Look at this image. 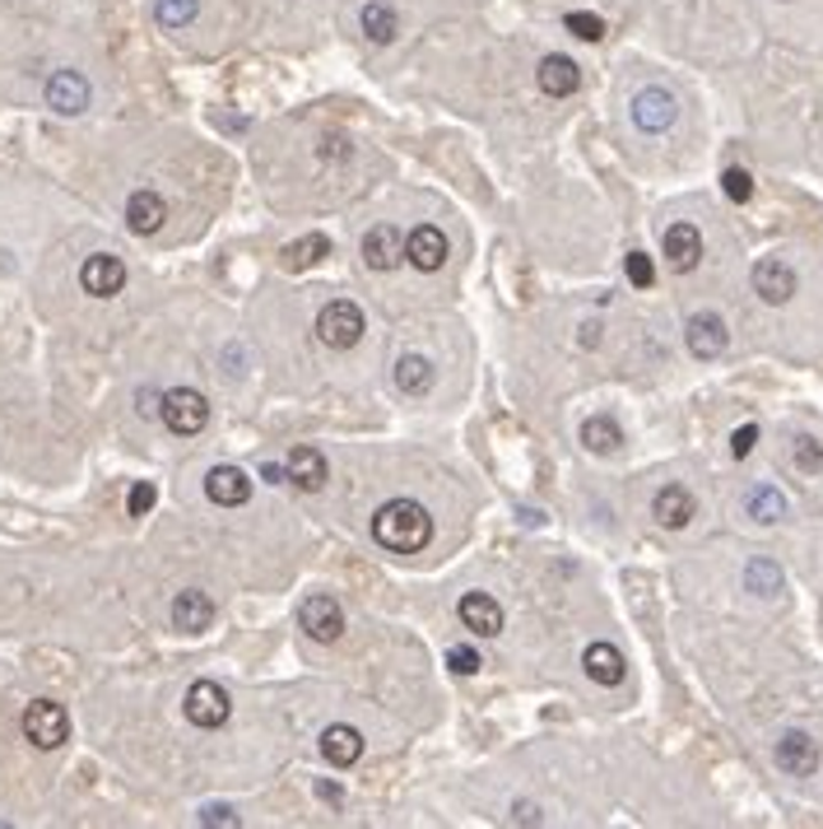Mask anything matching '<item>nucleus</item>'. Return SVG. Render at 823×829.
Here are the masks:
<instances>
[{
	"label": "nucleus",
	"mask_w": 823,
	"mask_h": 829,
	"mask_svg": "<svg viewBox=\"0 0 823 829\" xmlns=\"http://www.w3.org/2000/svg\"><path fill=\"white\" fill-rule=\"evenodd\" d=\"M373 541L391 555H419L433 541V517L414 498H391L373 513Z\"/></svg>",
	"instance_id": "1"
},
{
	"label": "nucleus",
	"mask_w": 823,
	"mask_h": 829,
	"mask_svg": "<svg viewBox=\"0 0 823 829\" xmlns=\"http://www.w3.org/2000/svg\"><path fill=\"white\" fill-rule=\"evenodd\" d=\"M24 736L38 750H57V746H65V741H70V713L57 699H33L24 708Z\"/></svg>",
	"instance_id": "2"
},
{
	"label": "nucleus",
	"mask_w": 823,
	"mask_h": 829,
	"mask_svg": "<svg viewBox=\"0 0 823 829\" xmlns=\"http://www.w3.org/2000/svg\"><path fill=\"white\" fill-rule=\"evenodd\" d=\"M317 336H322V345H330V350H354L359 336H363V308L349 303V299L326 303L317 313Z\"/></svg>",
	"instance_id": "3"
},
{
	"label": "nucleus",
	"mask_w": 823,
	"mask_h": 829,
	"mask_svg": "<svg viewBox=\"0 0 823 829\" xmlns=\"http://www.w3.org/2000/svg\"><path fill=\"white\" fill-rule=\"evenodd\" d=\"M159 414H164V424L172 429V434H201V429L209 424V401L201 392H191V387H172L164 392V401H159Z\"/></svg>",
	"instance_id": "4"
},
{
	"label": "nucleus",
	"mask_w": 823,
	"mask_h": 829,
	"mask_svg": "<svg viewBox=\"0 0 823 829\" xmlns=\"http://www.w3.org/2000/svg\"><path fill=\"white\" fill-rule=\"evenodd\" d=\"M186 718L196 722L201 732H215L223 728V722L233 718V699H229V689H223L219 681H196L186 689Z\"/></svg>",
	"instance_id": "5"
},
{
	"label": "nucleus",
	"mask_w": 823,
	"mask_h": 829,
	"mask_svg": "<svg viewBox=\"0 0 823 829\" xmlns=\"http://www.w3.org/2000/svg\"><path fill=\"white\" fill-rule=\"evenodd\" d=\"M298 625H303L317 644H336V638L344 634V611H340V601L336 597H326V592H312L303 606H298Z\"/></svg>",
	"instance_id": "6"
},
{
	"label": "nucleus",
	"mask_w": 823,
	"mask_h": 829,
	"mask_svg": "<svg viewBox=\"0 0 823 829\" xmlns=\"http://www.w3.org/2000/svg\"><path fill=\"white\" fill-rule=\"evenodd\" d=\"M447 256H451V243H447V233L437 229V224H419V229L406 233V262L414 271L433 275V271L447 266Z\"/></svg>",
	"instance_id": "7"
},
{
	"label": "nucleus",
	"mask_w": 823,
	"mask_h": 829,
	"mask_svg": "<svg viewBox=\"0 0 823 829\" xmlns=\"http://www.w3.org/2000/svg\"><path fill=\"white\" fill-rule=\"evenodd\" d=\"M749 285H754L763 303L782 308L796 293V271H791V262H782V256H763V262H754V271H749Z\"/></svg>",
	"instance_id": "8"
},
{
	"label": "nucleus",
	"mask_w": 823,
	"mask_h": 829,
	"mask_svg": "<svg viewBox=\"0 0 823 829\" xmlns=\"http://www.w3.org/2000/svg\"><path fill=\"white\" fill-rule=\"evenodd\" d=\"M675 117H679L675 94H670V89H661V84H646V89L633 98V122H638V131H646V135L670 131V127H675Z\"/></svg>",
	"instance_id": "9"
},
{
	"label": "nucleus",
	"mask_w": 823,
	"mask_h": 829,
	"mask_svg": "<svg viewBox=\"0 0 823 829\" xmlns=\"http://www.w3.org/2000/svg\"><path fill=\"white\" fill-rule=\"evenodd\" d=\"M121 285H126V262L112 252H98L80 266V289L94 293V299H117Z\"/></svg>",
	"instance_id": "10"
},
{
	"label": "nucleus",
	"mask_w": 823,
	"mask_h": 829,
	"mask_svg": "<svg viewBox=\"0 0 823 829\" xmlns=\"http://www.w3.org/2000/svg\"><path fill=\"white\" fill-rule=\"evenodd\" d=\"M363 262H367V271H396L406 262V233H400L396 224H373L363 238Z\"/></svg>",
	"instance_id": "11"
},
{
	"label": "nucleus",
	"mask_w": 823,
	"mask_h": 829,
	"mask_svg": "<svg viewBox=\"0 0 823 829\" xmlns=\"http://www.w3.org/2000/svg\"><path fill=\"white\" fill-rule=\"evenodd\" d=\"M685 345H689L693 359H722L726 345H730V332L716 313H693L685 326Z\"/></svg>",
	"instance_id": "12"
},
{
	"label": "nucleus",
	"mask_w": 823,
	"mask_h": 829,
	"mask_svg": "<svg viewBox=\"0 0 823 829\" xmlns=\"http://www.w3.org/2000/svg\"><path fill=\"white\" fill-rule=\"evenodd\" d=\"M535 84H540V94L545 98H572L577 89H582V65H577L572 57L549 51V57L535 65Z\"/></svg>",
	"instance_id": "13"
},
{
	"label": "nucleus",
	"mask_w": 823,
	"mask_h": 829,
	"mask_svg": "<svg viewBox=\"0 0 823 829\" xmlns=\"http://www.w3.org/2000/svg\"><path fill=\"white\" fill-rule=\"evenodd\" d=\"M661 248H665V262H670V271H679V275L698 271V262H703V233H698L693 224H685V219L665 229Z\"/></svg>",
	"instance_id": "14"
},
{
	"label": "nucleus",
	"mask_w": 823,
	"mask_h": 829,
	"mask_svg": "<svg viewBox=\"0 0 823 829\" xmlns=\"http://www.w3.org/2000/svg\"><path fill=\"white\" fill-rule=\"evenodd\" d=\"M89 80H84L80 71H57L47 80V108L61 112V117H80L84 108H89Z\"/></svg>",
	"instance_id": "15"
},
{
	"label": "nucleus",
	"mask_w": 823,
	"mask_h": 829,
	"mask_svg": "<svg viewBox=\"0 0 823 829\" xmlns=\"http://www.w3.org/2000/svg\"><path fill=\"white\" fill-rule=\"evenodd\" d=\"M773 759H777L782 773H791V779H810V773L819 769V746H814L810 732H786V736L777 741Z\"/></svg>",
	"instance_id": "16"
},
{
	"label": "nucleus",
	"mask_w": 823,
	"mask_h": 829,
	"mask_svg": "<svg viewBox=\"0 0 823 829\" xmlns=\"http://www.w3.org/2000/svg\"><path fill=\"white\" fill-rule=\"evenodd\" d=\"M205 494H209V504H219V508H242L252 498V480L242 466H215V471L205 476Z\"/></svg>",
	"instance_id": "17"
},
{
	"label": "nucleus",
	"mask_w": 823,
	"mask_h": 829,
	"mask_svg": "<svg viewBox=\"0 0 823 829\" xmlns=\"http://www.w3.org/2000/svg\"><path fill=\"white\" fill-rule=\"evenodd\" d=\"M457 615H461V625L470 634H480V638H498L503 634V606L488 592H465Z\"/></svg>",
	"instance_id": "18"
},
{
	"label": "nucleus",
	"mask_w": 823,
	"mask_h": 829,
	"mask_svg": "<svg viewBox=\"0 0 823 829\" xmlns=\"http://www.w3.org/2000/svg\"><path fill=\"white\" fill-rule=\"evenodd\" d=\"M215 625V601H209L201 587H186V592L172 597V629L182 634H201Z\"/></svg>",
	"instance_id": "19"
},
{
	"label": "nucleus",
	"mask_w": 823,
	"mask_h": 829,
	"mask_svg": "<svg viewBox=\"0 0 823 829\" xmlns=\"http://www.w3.org/2000/svg\"><path fill=\"white\" fill-rule=\"evenodd\" d=\"M693 513H698V504H693V494H689L685 485H665V490H656V498H652V517H656L665 531L689 527Z\"/></svg>",
	"instance_id": "20"
},
{
	"label": "nucleus",
	"mask_w": 823,
	"mask_h": 829,
	"mask_svg": "<svg viewBox=\"0 0 823 829\" xmlns=\"http://www.w3.org/2000/svg\"><path fill=\"white\" fill-rule=\"evenodd\" d=\"M164 219H168V205H164L159 192H149V187L131 192V201H126V224H131V233L149 238V233H159V229H164Z\"/></svg>",
	"instance_id": "21"
},
{
	"label": "nucleus",
	"mask_w": 823,
	"mask_h": 829,
	"mask_svg": "<svg viewBox=\"0 0 823 829\" xmlns=\"http://www.w3.org/2000/svg\"><path fill=\"white\" fill-rule=\"evenodd\" d=\"M285 476H289V485L317 494L330 471H326V457L317 453V447H293V453L285 457Z\"/></svg>",
	"instance_id": "22"
},
{
	"label": "nucleus",
	"mask_w": 823,
	"mask_h": 829,
	"mask_svg": "<svg viewBox=\"0 0 823 829\" xmlns=\"http://www.w3.org/2000/svg\"><path fill=\"white\" fill-rule=\"evenodd\" d=\"M582 666H586V676H591L595 685H605V689L624 685V676H628V662H624V652H619L615 644H591V648L582 652Z\"/></svg>",
	"instance_id": "23"
},
{
	"label": "nucleus",
	"mask_w": 823,
	"mask_h": 829,
	"mask_svg": "<svg viewBox=\"0 0 823 829\" xmlns=\"http://www.w3.org/2000/svg\"><path fill=\"white\" fill-rule=\"evenodd\" d=\"M322 755H326V765H336V769L359 765L363 736H359L354 728H349V722H330V728L322 732Z\"/></svg>",
	"instance_id": "24"
},
{
	"label": "nucleus",
	"mask_w": 823,
	"mask_h": 829,
	"mask_svg": "<svg viewBox=\"0 0 823 829\" xmlns=\"http://www.w3.org/2000/svg\"><path fill=\"white\" fill-rule=\"evenodd\" d=\"M582 443H586V453L609 457V453H619L624 429H619L615 420H609V414H591V420L582 424Z\"/></svg>",
	"instance_id": "25"
},
{
	"label": "nucleus",
	"mask_w": 823,
	"mask_h": 829,
	"mask_svg": "<svg viewBox=\"0 0 823 829\" xmlns=\"http://www.w3.org/2000/svg\"><path fill=\"white\" fill-rule=\"evenodd\" d=\"M326 252H330V238L326 233H307V238H298V243H289L285 252H279V266L285 271H307V266H317Z\"/></svg>",
	"instance_id": "26"
},
{
	"label": "nucleus",
	"mask_w": 823,
	"mask_h": 829,
	"mask_svg": "<svg viewBox=\"0 0 823 829\" xmlns=\"http://www.w3.org/2000/svg\"><path fill=\"white\" fill-rule=\"evenodd\" d=\"M359 24H363V33H367L373 43H391V38H396V28H400L396 10L387 5V0H367L363 14H359Z\"/></svg>",
	"instance_id": "27"
},
{
	"label": "nucleus",
	"mask_w": 823,
	"mask_h": 829,
	"mask_svg": "<svg viewBox=\"0 0 823 829\" xmlns=\"http://www.w3.org/2000/svg\"><path fill=\"white\" fill-rule=\"evenodd\" d=\"M396 387L406 392V396H424L433 387V364H428L424 355H406L396 364Z\"/></svg>",
	"instance_id": "28"
},
{
	"label": "nucleus",
	"mask_w": 823,
	"mask_h": 829,
	"mask_svg": "<svg viewBox=\"0 0 823 829\" xmlns=\"http://www.w3.org/2000/svg\"><path fill=\"white\" fill-rule=\"evenodd\" d=\"M745 513L754 517V522H782V517H786V498L773 485H754V490L745 494Z\"/></svg>",
	"instance_id": "29"
},
{
	"label": "nucleus",
	"mask_w": 823,
	"mask_h": 829,
	"mask_svg": "<svg viewBox=\"0 0 823 829\" xmlns=\"http://www.w3.org/2000/svg\"><path fill=\"white\" fill-rule=\"evenodd\" d=\"M745 587H749V592H759V597H777L782 592V568L773 560H749Z\"/></svg>",
	"instance_id": "30"
},
{
	"label": "nucleus",
	"mask_w": 823,
	"mask_h": 829,
	"mask_svg": "<svg viewBox=\"0 0 823 829\" xmlns=\"http://www.w3.org/2000/svg\"><path fill=\"white\" fill-rule=\"evenodd\" d=\"M196 14H201V0H159V5H154V20L164 28H186Z\"/></svg>",
	"instance_id": "31"
},
{
	"label": "nucleus",
	"mask_w": 823,
	"mask_h": 829,
	"mask_svg": "<svg viewBox=\"0 0 823 829\" xmlns=\"http://www.w3.org/2000/svg\"><path fill=\"white\" fill-rule=\"evenodd\" d=\"M564 28L572 33V38H582V43H601L605 38V20L601 14H586V10H572L564 20Z\"/></svg>",
	"instance_id": "32"
},
{
	"label": "nucleus",
	"mask_w": 823,
	"mask_h": 829,
	"mask_svg": "<svg viewBox=\"0 0 823 829\" xmlns=\"http://www.w3.org/2000/svg\"><path fill=\"white\" fill-rule=\"evenodd\" d=\"M624 271H628V285H638V289H652L656 285V266H652V256H646V252H628L624 256Z\"/></svg>",
	"instance_id": "33"
},
{
	"label": "nucleus",
	"mask_w": 823,
	"mask_h": 829,
	"mask_svg": "<svg viewBox=\"0 0 823 829\" xmlns=\"http://www.w3.org/2000/svg\"><path fill=\"white\" fill-rule=\"evenodd\" d=\"M791 453H796V466H800L804 476H814V471H823V443H819V438H810V434H800V438H796V447H791Z\"/></svg>",
	"instance_id": "34"
},
{
	"label": "nucleus",
	"mask_w": 823,
	"mask_h": 829,
	"mask_svg": "<svg viewBox=\"0 0 823 829\" xmlns=\"http://www.w3.org/2000/svg\"><path fill=\"white\" fill-rule=\"evenodd\" d=\"M722 192H726L735 205H745L749 196H754V178H749L745 168H726V172H722Z\"/></svg>",
	"instance_id": "35"
},
{
	"label": "nucleus",
	"mask_w": 823,
	"mask_h": 829,
	"mask_svg": "<svg viewBox=\"0 0 823 829\" xmlns=\"http://www.w3.org/2000/svg\"><path fill=\"white\" fill-rule=\"evenodd\" d=\"M154 504H159V490H154L149 480H135L131 494H126V513H131V517H145Z\"/></svg>",
	"instance_id": "36"
},
{
	"label": "nucleus",
	"mask_w": 823,
	"mask_h": 829,
	"mask_svg": "<svg viewBox=\"0 0 823 829\" xmlns=\"http://www.w3.org/2000/svg\"><path fill=\"white\" fill-rule=\"evenodd\" d=\"M447 666L457 671V676H475V671L484 666V658H480L475 648H451V652H447Z\"/></svg>",
	"instance_id": "37"
},
{
	"label": "nucleus",
	"mask_w": 823,
	"mask_h": 829,
	"mask_svg": "<svg viewBox=\"0 0 823 829\" xmlns=\"http://www.w3.org/2000/svg\"><path fill=\"white\" fill-rule=\"evenodd\" d=\"M754 443H759V424H745V429H735V434H730V453L735 457H749V453H754Z\"/></svg>",
	"instance_id": "38"
},
{
	"label": "nucleus",
	"mask_w": 823,
	"mask_h": 829,
	"mask_svg": "<svg viewBox=\"0 0 823 829\" xmlns=\"http://www.w3.org/2000/svg\"><path fill=\"white\" fill-rule=\"evenodd\" d=\"M201 825H238V810L223 802H209V806H201Z\"/></svg>",
	"instance_id": "39"
},
{
	"label": "nucleus",
	"mask_w": 823,
	"mask_h": 829,
	"mask_svg": "<svg viewBox=\"0 0 823 829\" xmlns=\"http://www.w3.org/2000/svg\"><path fill=\"white\" fill-rule=\"evenodd\" d=\"M261 476H266L270 485H289V476H285V461H266V466H261Z\"/></svg>",
	"instance_id": "40"
},
{
	"label": "nucleus",
	"mask_w": 823,
	"mask_h": 829,
	"mask_svg": "<svg viewBox=\"0 0 823 829\" xmlns=\"http://www.w3.org/2000/svg\"><path fill=\"white\" fill-rule=\"evenodd\" d=\"M517 825H540V806H527V802H521V806H517Z\"/></svg>",
	"instance_id": "41"
}]
</instances>
